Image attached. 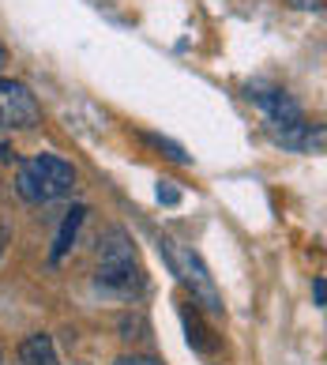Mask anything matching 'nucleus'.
I'll return each instance as SVG.
<instances>
[{
  "label": "nucleus",
  "mask_w": 327,
  "mask_h": 365,
  "mask_svg": "<svg viewBox=\"0 0 327 365\" xmlns=\"http://www.w3.org/2000/svg\"><path fill=\"white\" fill-rule=\"evenodd\" d=\"M323 294H327V282L316 279V282H312V297H316V305H320V309H323Z\"/></svg>",
  "instance_id": "nucleus-14"
},
{
  "label": "nucleus",
  "mask_w": 327,
  "mask_h": 365,
  "mask_svg": "<svg viewBox=\"0 0 327 365\" xmlns=\"http://www.w3.org/2000/svg\"><path fill=\"white\" fill-rule=\"evenodd\" d=\"M249 98L260 106L271 125H282V128L301 125V106H297L282 87H249Z\"/></svg>",
  "instance_id": "nucleus-5"
},
{
  "label": "nucleus",
  "mask_w": 327,
  "mask_h": 365,
  "mask_svg": "<svg viewBox=\"0 0 327 365\" xmlns=\"http://www.w3.org/2000/svg\"><path fill=\"white\" fill-rule=\"evenodd\" d=\"M158 200H162V204H181V188L170 185V181H162L158 185Z\"/></svg>",
  "instance_id": "nucleus-11"
},
{
  "label": "nucleus",
  "mask_w": 327,
  "mask_h": 365,
  "mask_svg": "<svg viewBox=\"0 0 327 365\" xmlns=\"http://www.w3.org/2000/svg\"><path fill=\"white\" fill-rule=\"evenodd\" d=\"M42 120V106L31 94V87L19 79H0V136L19 128H34Z\"/></svg>",
  "instance_id": "nucleus-4"
},
{
  "label": "nucleus",
  "mask_w": 327,
  "mask_h": 365,
  "mask_svg": "<svg viewBox=\"0 0 327 365\" xmlns=\"http://www.w3.org/2000/svg\"><path fill=\"white\" fill-rule=\"evenodd\" d=\"M8 234H11V230H8V226H0V252H4V237H8Z\"/></svg>",
  "instance_id": "nucleus-15"
},
{
  "label": "nucleus",
  "mask_w": 327,
  "mask_h": 365,
  "mask_svg": "<svg viewBox=\"0 0 327 365\" xmlns=\"http://www.w3.org/2000/svg\"><path fill=\"white\" fill-rule=\"evenodd\" d=\"M98 287L117 290V294H132V290L143 287L140 256H135L132 237L120 226H113L98 241Z\"/></svg>",
  "instance_id": "nucleus-2"
},
{
  "label": "nucleus",
  "mask_w": 327,
  "mask_h": 365,
  "mask_svg": "<svg viewBox=\"0 0 327 365\" xmlns=\"http://www.w3.org/2000/svg\"><path fill=\"white\" fill-rule=\"evenodd\" d=\"M158 249L166 252V260H170V267H173V275L188 287V294H192V305L203 309V313H211V317H222V313H226L222 294H218L214 279H211L207 267H203L199 256H196L192 249L173 245L170 237H158Z\"/></svg>",
  "instance_id": "nucleus-3"
},
{
  "label": "nucleus",
  "mask_w": 327,
  "mask_h": 365,
  "mask_svg": "<svg viewBox=\"0 0 327 365\" xmlns=\"http://www.w3.org/2000/svg\"><path fill=\"white\" fill-rule=\"evenodd\" d=\"M79 185V173L72 162H64L57 155H34L26 158L16 173V188L23 200L31 204H49V200L72 196V188Z\"/></svg>",
  "instance_id": "nucleus-1"
},
{
  "label": "nucleus",
  "mask_w": 327,
  "mask_h": 365,
  "mask_svg": "<svg viewBox=\"0 0 327 365\" xmlns=\"http://www.w3.org/2000/svg\"><path fill=\"white\" fill-rule=\"evenodd\" d=\"M83 219H87V207H83V204H76L72 211L64 215V222H61V230H57V241H53V252H49L53 264H61L64 256H68V249L76 245V234H79V226H83Z\"/></svg>",
  "instance_id": "nucleus-7"
},
{
  "label": "nucleus",
  "mask_w": 327,
  "mask_h": 365,
  "mask_svg": "<svg viewBox=\"0 0 327 365\" xmlns=\"http://www.w3.org/2000/svg\"><path fill=\"white\" fill-rule=\"evenodd\" d=\"M185 328H188V343H192V350H199V354H211L214 339L207 335V328H203V324L192 320V309H185Z\"/></svg>",
  "instance_id": "nucleus-9"
},
{
  "label": "nucleus",
  "mask_w": 327,
  "mask_h": 365,
  "mask_svg": "<svg viewBox=\"0 0 327 365\" xmlns=\"http://www.w3.org/2000/svg\"><path fill=\"white\" fill-rule=\"evenodd\" d=\"M4 61H8V53H4V46H0V68H4Z\"/></svg>",
  "instance_id": "nucleus-16"
},
{
  "label": "nucleus",
  "mask_w": 327,
  "mask_h": 365,
  "mask_svg": "<svg viewBox=\"0 0 327 365\" xmlns=\"http://www.w3.org/2000/svg\"><path fill=\"white\" fill-rule=\"evenodd\" d=\"M16 365H61V358H57V346H53L49 335L34 331V335H26V339L19 343Z\"/></svg>",
  "instance_id": "nucleus-6"
},
{
  "label": "nucleus",
  "mask_w": 327,
  "mask_h": 365,
  "mask_svg": "<svg viewBox=\"0 0 327 365\" xmlns=\"http://www.w3.org/2000/svg\"><path fill=\"white\" fill-rule=\"evenodd\" d=\"M113 365H162L158 358H147V354H125V358H117Z\"/></svg>",
  "instance_id": "nucleus-12"
},
{
  "label": "nucleus",
  "mask_w": 327,
  "mask_h": 365,
  "mask_svg": "<svg viewBox=\"0 0 327 365\" xmlns=\"http://www.w3.org/2000/svg\"><path fill=\"white\" fill-rule=\"evenodd\" d=\"M0 365H4V354H0Z\"/></svg>",
  "instance_id": "nucleus-17"
},
{
  "label": "nucleus",
  "mask_w": 327,
  "mask_h": 365,
  "mask_svg": "<svg viewBox=\"0 0 327 365\" xmlns=\"http://www.w3.org/2000/svg\"><path fill=\"white\" fill-rule=\"evenodd\" d=\"M143 140L151 143V147H155L158 155H166L170 162H177V166H192V155H188V151H185L181 143H173V140H166V136H155V132H147Z\"/></svg>",
  "instance_id": "nucleus-8"
},
{
  "label": "nucleus",
  "mask_w": 327,
  "mask_h": 365,
  "mask_svg": "<svg viewBox=\"0 0 327 365\" xmlns=\"http://www.w3.org/2000/svg\"><path fill=\"white\" fill-rule=\"evenodd\" d=\"M294 8H301V11H320L323 8V0H290Z\"/></svg>",
  "instance_id": "nucleus-13"
},
{
  "label": "nucleus",
  "mask_w": 327,
  "mask_h": 365,
  "mask_svg": "<svg viewBox=\"0 0 327 365\" xmlns=\"http://www.w3.org/2000/svg\"><path fill=\"white\" fill-rule=\"evenodd\" d=\"M120 339H128V343H143L147 339V320L135 313V317H125L120 320Z\"/></svg>",
  "instance_id": "nucleus-10"
}]
</instances>
